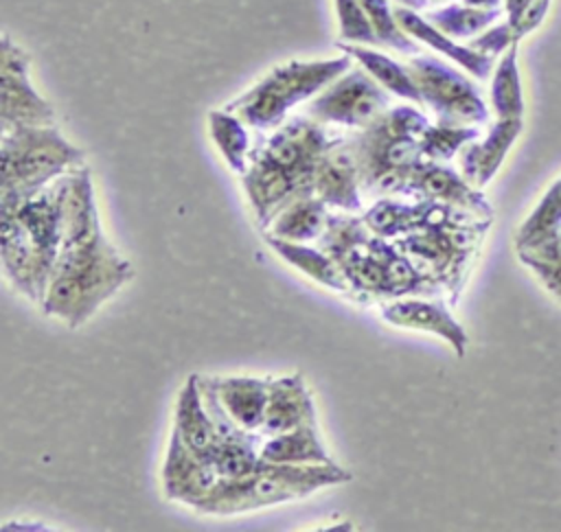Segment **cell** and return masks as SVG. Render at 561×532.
Segmentation results:
<instances>
[{"label":"cell","mask_w":561,"mask_h":532,"mask_svg":"<svg viewBox=\"0 0 561 532\" xmlns=\"http://www.w3.org/2000/svg\"><path fill=\"white\" fill-rule=\"evenodd\" d=\"M335 134L311 116H291L252 147L241 188L265 230L294 199L313 193L316 166Z\"/></svg>","instance_id":"6da1fadb"},{"label":"cell","mask_w":561,"mask_h":532,"mask_svg":"<svg viewBox=\"0 0 561 532\" xmlns=\"http://www.w3.org/2000/svg\"><path fill=\"white\" fill-rule=\"evenodd\" d=\"M320 247L340 265L357 302H388L405 296H443L394 241L375 234L355 212L333 215Z\"/></svg>","instance_id":"7a4b0ae2"},{"label":"cell","mask_w":561,"mask_h":532,"mask_svg":"<svg viewBox=\"0 0 561 532\" xmlns=\"http://www.w3.org/2000/svg\"><path fill=\"white\" fill-rule=\"evenodd\" d=\"M134 276L131 263L118 254L103 228L59 250L42 311L68 328L85 324Z\"/></svg>","instance_id":"3957f363"},{"label":"cell","mask_w":561,"mask_h":532,"mask_svg":"<svg viewBox=\"0 0 561 532\" xmlns=\"http://www.w3.org/2000/svg\"><path fill=\"white\" fill-rule=\"evenodd\" d=\"M353 482V473L344 466L329 464H278L263 460L256 469L241 477H219L213 490L193 506L199 514L230 517L270 506L305 499L322 488Z\"/></svg>","instance_id":"277c9868"},{"label":"cell","mask_w":561,"mask_h":532,"mask_svg":"<svg viewBox=\"0 0 561 532\" xmlns=\"http://www.w3.org/2000/svg\"><path fill=\"white\" fill-rule=\"evenodd\" d=\"M430 125L414 105H390L368 127L353 134L362 190L375 199L403 195L423 160L421 136Z\"/></svg>","instance_id":"5b68a950"},{"label":"cell","mask_w":561,"mask_h":532,"mask_svg":"<svg viewBox=\"0 0 561 532\" xmlns=\"http://www.w3.org/2000/svg\"><path fill=\"white\" fill-rule=\"evenodd\" d=\"M348 68L351 57L346 53L331 59H289L267 70L226 107L252 129L272 131L287 120L296 105L311 101Z\"/></svg>","instance_id":"8992f818"},{"label":"cell","mask_w":561,"mask_h":532,"mask_svg":"<svg viewBox=\"0 0 561 532\" xmlns=\"http://www.w3.org/2000/svg\"><path fill=\"white\" fill-rule=\"evenodd\" d=\"M83 149L68 142L55 125H22L2 131L0 204L20 201L70 169L83 164Z\"/></svg>","instance_id":"52a82bcc"},{"label":"cell","mask_w":561,"mask_h":532,"mask_svg":"<svg viewBox=\"0 0 561 532\" xmlns=\"http://www.w3.org/2000/svg\"><path fill=\"white\" fill-rule=\"evenodd\" d=\"M489 223L491 219L432 223L394 239V245L430 282L447 293L454 304L458 302Z\"/></svg>","instance_id":"ba28073f"},{"label":"cell","mask_w":561,"mask_h":532,"mask_svg":"<svg viewBox=\"0 0 561 532\" xmlns=\"http://www.w3.org/2000/svg\"><path fill=\"white\" fill-rule=\"evenodd\" d=\"M405 63L419 88L421 103L436 114V120L478 125L489 118V109L478 88L449 63L421 53Z\"/></svg>","instance_id":"9c48e42d"},{"label":"cell","mask_w":561,"mask_h":532,"mask_svg":"<svg viewBox=\"0 0 561 532\" xmlns=\"http://www.w3.org/2000/svg\"><path fill=\"white\" fill-rule=\"evenodd\" d=\"M388 107L390 92L383 90L362 66H351L309 101L307 116L327 127L333 125L357 131L368 127Z\"/></svg>","instance_id":"30bf717a"},{"label":"cell","mask_w":561,"mask_h":532,"mask_svg":"<svg viewBox=\"0 0 561 532\" xmlns=\"http://www.w3.org/2000/svg\"><path fill=\"white\" fill-rule=\"evenodd\" d=\"M0 120L2 131L22 125H55L53 105L31 81V57L7 33L0 42Z\"/></svg>","instance_id":"8fae6325"},{"label":"cell","mask_w":561,"mask_h":532,"mask_svg":"<svg viewBox=\"0 0 561 532\" xmlns=\"http://www.w3.org/2000/svg\"><path fill=\"white\" fill-rule=\"evenodd\" d=\"M0 258L7 280L31 302L42 304L55 258L28 234L18 217L0 212Z\"/></svg>","instance_id":"7c38bea8"},{"label":"cell","mask_w":561,"mask_h":532,"mask_svg":"<svg viewBox=\"0 0 561 532\" xmlns=\"http://www.w3.org/2000/svg\"><path fill=\"white\" fill-rule=\"evenodd\" d=\"M199 385L215 425V444L210 451L215 471L219 477H241L252 473L261 462V433L243 429L230 418L208 383V377H199Z\"/></svg>","instance_id":"4fadbf2b"},{"label":"cell","mask_w":561,"mask_h":532,"mask_svg":"<svg viewBox=\"0 0 561 532\" xmlns=\"http://www.w3.org/2000/svg\"><path fill=\"white\" fill-rule=\"evenodd\" d=\"M313 193L329 206L342 212H359L362 177L353 136H335L316 166Z\"/></svg>","instance_id":"5bb4252c"},{"label":"cell","mask_w":561,"mask_h":532,"mask_svg":"<svg viewBox=\"0 0 561 532\" xmlns=\"http://www.w3.org/2000/svg\"><path fill=\"white\" fill-rule=\"evenodd\" d=\"M381 320L399 328L436 335L447 342L458 357H465L469 346L465 326L451 315L449 307L438 296H405L381 302Z\"/></svg>","instance_id":"9a60e30c"},{"label":"cell","mask_w":561,"mask_h":532,"mask_svg":"<svg viewBox=\"0 0 561 532\" xmlns=\"http://www.w3.org/2000/svg\"><path fill=\"white\" fill-rule=\"evenodd\" d=\"M403 197L432 199V201H440L458 210L471 212L480 219H493L491 204L486 201L482 190L469 184L460 171L436 160L423 158L419 162V166L414 169L403 190Z\"/></svg>","instance_id":"2e32d148"},{"label":"cell","mask_w":561,"mask_h":532,"mask_svg":"<svg viewBox=\"0 0 561 532\" xmlns=\"http://www.w3.org/2000/svg\"><path fill=\"white\" fill-rule=\"evenodd\" d=\"M160 479H162V493L169 501H180L193 508L213 490V486L219 479V473L215 471L208 458L195 453L171 429Z\"/></svg>","instance_id":"e0dca14e"},{"label":"cell","mask_w":561,"mask_h":532,"mask_svg":"<svg viewBox=\"0 0 561 532\" xmlns=\"http://www.w3.org/2000/svg\"><path fill=\"white\" fill-rule=\"evenodd\" d=\"M311 423H316V405L305 379L300 374L270 377L267 405L259 433L263 438L276 436Z\"/></svg>","instance_id":"ac0fdd59"},{"label":"cell","mask_w":561,"mask_h":532,"mask_svg":"<svg viewBox=\"0 0 561 532\" xmlns=\"http://www.w3.org/2000/svg\"><path fill=\"white\" fill-rule=\"evenodd\" d=\"M519 131L522 118H497L484 140L467 142L458 153V171L462 177L482 190L495 177Z\"/></svg>","instance_id":"d6986e66"},{"label":"cell","mask_w":561,"mask_h":532,"mask_svg":"<svg viewBox=\"0 0 561 532\" xmlns=\"http://www.w3.org/2000/svg\"><path fill=\"white\" fill-rule=\"evenodd\" d=\"M394 15L401 24V28L412 37L416 39L419 44H425L427 48L449 57L451 61H456L460 68H465L467 72H471L473 77L478 79H484L489 77L491 72V66H493V59L491 55H484L471 46H460L454 37H449L447 33H443L440 28H436L425 15H421L419 11L414 9H408V7H399L394 4Z\"/></svg>","instance_id":"ffe728a7"},{"label":"cell","mask_w":561,"mask_h":532,"mask_svg":"<svg viewBox=\"0 0 561 532\" xmlns=\"http://www.w3.org/2000/svg\"><path fill=\"white\" fill-rule=\"evenodd\" d=\"M219 403L243 429L259 431L265 416L270 377H208Z\"/></svg>","instance_id":"44dd1931"},{"label":"cell","mask_w":561,"mask_h":532,"mask_svg":"<svg viewBox=\"0 0 561 532\" xmlns=\"http://www.w3.org/2000/svg\"><path fill=\"white\" fill-rule=\"evenodd\" d=\"M263 241L289 267L298 269L313 282L351 298V285H348L346 276L342 274L340 265L322 247H313L309 243H298V241H287V239L274 236L265 230H263Z\"/></svg>","instance_id":"7402d4cb"},{"label":"cell","mask_w":561,"mask_h":532,"mask_svg":"<svg viewBox=\"0 0 561 532\" xmlns=\"http://www.w3.org/2000/svg\"><path fill=\"white\" fill-rule=\"evenodd\" d=\"M173 431L199 455L210 460L215 444V425L206 407L199 374H188L178 392L173 409Z\"/></svg>","instance_id":"603a6c76"},{"label":"cell","mask_w":561,"mask_h":532,"mask_svg":"<svg viewBox=\"0 0 561 532\" xmlns=\"http://www.w3.org/2000/svg\"><path fill=\"white\" fill-rule=\"evenodd\" d=\"M331 212L329 206L316 195H302L287 204L265 228V232L287 239V241H298V243H313L320 241L327 225H329Z\"/></svg>","instance_id":"cb8c5ba5"},{"label":"cell","mask_w":561,"mask_h":532,"mask_svg":"<svg viewBox=\"0 0 561 532\" xmlns=\"http://www.w3.org/2000/svg\"><path fill=\"white\" fill-rule=\"evenodd\" d=\"M337 48L342 53H346L353 61H357L383 90H388L390 94L423 105L421 103V94L419 88L408 70V63H401L397 59H392L390 55L377 50L375 46H362V44H346V42H337Z\"/></svg>","instance_id":"d4e9b609"},{"label":"cell","mask_w":561,"mask_h":532,"mask_svg":"<svg viewBox=\"0 0 561 532\" xmlns=\"http://www.w3.org/2000/svg\"><path fill=\"white\" fill-rule=\"evenodd\" d=\"M261 458L278 464H329V455L318 423L296 427L285 433L265 436L261 442Z\"/></svg>","instance_id":"484cf974"},{"label":"cell","mask_w":561,"mask_h":532,"mask_svg":"<svg viewBox=\"0 0 561 532\" xmlns=\"http://www.w3.org/2000/svg\"><path fill=\"white\" fill-rule=\"evenodd\" d=\"M248 127L250 125L228 107L208 112L210 140L217 147L226 166L237 175H241L248 169V160L252 153V138Z\"/></svg>","instance_id":"4316f807"},{"label":"cell","mask_w":561,"mask_h":532,"mask_svg":"<svg viewBox=\"0 0 561 532\" xmlns=\"http://www.w3.org/2000/svg\"><path fill=\"white\" fill-rule=\"evenodd\" d=\"M491 105L497 118H522V85L517 74V57L515 46L506 50V55L500 59L493 81H491Z\"/></svg>","instance_id":"83f0119b"},{"label":"cell","mask_w":561,"mask_h":532,"mask_svg":"<svg viewBox=\"0 0 561 532\" xmlns=\"http://www.w3.org/2000/svg\"><path fill=\"white\" fill-rule=\"evenodd\" d=\"M478 138L476 125H454V123H430L421 136V151L425 160L449 162L460 149Z\"/></svg>","instance_id":"f1b7e54d"},{"label":"cell","mask_w":561,"mask_h":532,"mask_svg":"<svg viewBox=\"0 0 561 532\" xmlns=\"http://www.w3.org/2000/svg\"><path fill=\"white\" fill-rule=\"evenodd\" d=\"M362 4L368 13V20H370L373 28H375L379 46L392 48L401 55H419L421 53V44L416 39H412L401 28L390 0H362Z\"/></svg>","instance_id":"f546056e"},{"label":"cell","mask_w":561,"mask_h":532,"mask_svg":"<svg viewBox=\"0 0 561 532\" xmlns=\"http://www.w3.org/2000/svg\"><path fill=\"white\" fill-rule=\"evenodd\" d=\"M436 28L447 33L454 39L471 37L478 31H482L489 22H493L495 11L480 9L473 4H445L440 9H434L425 15Z\"/></svg>","instance_id":"4dcf8cb0"},{"label":"cell","mask_w":561,"mask_h":532,"mask_svg":"<svg viewBox=\"0 0 561 532\" xmlns=\"http://www.w3.org/2000/svg\"><path fill=\"white\" fill-rule=\"evenodd\" d=\"M337 15V42L362 44V46H379L375 28L368 20V13L362 0H333Z\"/></svg>","instance_id":"1f68e13d"},{"label":"cell","mask_w":561,"mask_h":532,"mask_svg":"<svg viewBox=\"0 0 561 532\" xmlns=\"http://www.w3.org/2000/svg\"><path fill=\"white\" fill-rule=\"evenodd\" d=\"M535 278L541 282V287L561 302V263H541V261H526L524 263Z\"/></svg>","instance_id":"d6a6232c"}]
</instances>
